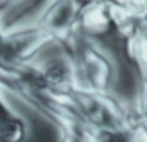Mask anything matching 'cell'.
<instances>
[{
    "mask_svg": "<svg viewBox=\"0 0 147 142\" xmlns=\"http://www.w3.org/2000/svg\"><path fill=\"white\" fill-rule=\"evenodd\" d=\"M28 135L26 123L10 110L0 97V142H25Z\"/></svg>",
    "mask_w": 147,
    "mask_h": 142,
    "instance_id": "obj_1",
    "label": "cell"
},
{
    "mask_svg": "<svg viewBox=\"0 0 147 142\" xmlns=\"http://www.w3.org/2000/svg\"><path fill=\"white\" fill-rule=\"evenodd\" d=\"M90 142H94V141H92V139H90Z\"/></svg>",
    "mask_w": 147,
    "mask_h": 142,
    "instance_id": "obj_2",
    "label": "cell"
}]
</instances>
